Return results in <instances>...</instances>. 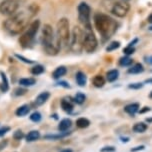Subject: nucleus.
<instances>
[{
	"label": "nucleus",
	"instance_id": "obj_14",
	"mask_svg": "<svg viewBox=\"0 0 152 152\" xmlns=\"http://www.w3.org/2000/svg\"><path fill=\"white\" fill-rule=\"evenodd\" d=\"M66 72H67L66 67H65V66H59L53 71L52 77L54 78V79H59V78H61L62 76H64L65 74H66Z\"/></svg>",
	"mask_w": 152,
	"mask_h": 152
},
{
	"label": "nucleus",
	"instance_id": "obj_33",
	"mask_svg": "<svg viewBox=\"0 0 152 152\" xmlns=\"http://www.w3.org/2000/svg\"><path fill=\"white\" fill-rule=\"evenodd\" d=\"M143 87V84L140 83V82H137V83H131L128 85V88L129 89H140Z\"/></svg>",
	"mask_w": 152,
	"mask_h": 152
},
{
	"label": "nucleus",
	"instance_id": "obj_4",
	"mask_svg": "<svg viewBox=\"0 0 152 152\" xmlns=\"http://www.w3.org/2000/svg\"><path fill=\"white\" fill-rule=\"evenodd\" d=\"M56 39L58 42L59 47L67 48L70 46V39H71V33H70L69 21L67 18H61L57 22L56 26Z\"/></svg>",
	"mask_w": 152,
	"mask_h": 152
},
{
	"label": "nucleus",
	"instance_id": "obj_23",
	"mask_svg": "<svg viewBox=\"0 0 152 152\" xmlns=\"http://www.w3.org/2000/svg\"><path fill=\"white\" fill-rule=\"evenodd\" d=\"M90 125V121L88 120L87 118H84V117H80L76 120V126L78 128H86Z\"/></svg>",
	"mask_w": 152,
	"mask_h": 152
},
{
	"label": "nucleus",
	"instance_id": "obj_22",
	"mask_svg": "<svg viewBox=\"0 0 152 152\" xmlns=\"http://www.w3.org/2000/svg\"><path fill=\"white\" fill-rule=\"evenodd\" d=\"M29 111H30V108H29L28 105H22V106L17 108V110L15 111V114L19 117H22V116L27 115L29 113Z\"/></svg>",
	"mask_w": 152,
	"mask_h": 152
},
{
	"label": "nucleus",
	"instance_id": "obj_46",
	"mask_svg": "<svg viewBox=\"0 0 152 152\" xmlns=\"http://www.w3.org/2000/svg\"><path fill=\"white\" fill-rule=\"evenodd\" d=\"M147 20H148V22H149V23H151V24H152V14L149 15V17H148Z\"/></svg>",
	"mask_w": 152,
	"mask_h": 152
},
{
	"label": "nucleus",
	"instance_id": "obj_36",
	"mask_svg": "<svg viewBox=\"0 0 152 152\" xmlns=\"http://www.w3.org/2000/svg\"><path fill=\"white\" fill-rule=\"evenodd\" d=\"M145 149V146L144 145H139V146H136V147H134V148H132L131 152H137V151H141V150H144Z\"/></svg>",
	"mask_w": 152,
	"mask_h": 152
},
{
	"label": "nucleus",
	"instance_id": "obj_12",
	"mask_svg": "<svg viewBox=\"0 0 152 152\" xmlns=\"http://www.w3.org/2000/svg\"><path fill=\"white\" fill-rule=\"evenodd\" d=\"M139 103H130L124 107V111L128 113L129 115H134L135 113L139 111Z\"/></svg>",
	"mask_w": 152,
	"mask_h": 152
},
{
	"label": "nucleus",
	"instance_id": "obj_43",
	"mask_svg": "<svg viewBox=\"0 0 152 152\" xmlns=\"http://www.w3.org/2000/svg\"><path fill=\"white\" fill-rule=\"evenodd\" d=\"M137 41H138V39H137V38H135V39L133 40V41H131V42L129 43V45H128V46H133V45H134V43H136Z\"/></svg>",
	"mask_w": 152,
	"mask_h": 152
},
{
	"label": "nucleus",
	"instance_id": "obj_25",
	"mask_svg": "<svg viewBox=\"0 0 152 152\" xmlns=\"http://www.w3.org/2000/svg\"><path fill=\"white\" fill-rule=\"evenodd\" d=\"M132 59L128 56H124L121 57L120 60H119V65L120 66H130L132 64Z\"/></svg>",
	"mask_w": 152,
	"mask_h": 152
},
{
	"label": "nucleus",
	"instance_id": "obj_44",
	"mask_svg": "<svg viewBox=\"0 0 152 152\" xmlns=\"http://www.w3.org/2000/svg\"><path fill=\"white\" fill-rule=\"evenodd\" d=\"M60 152H73V150H72V149L67 148V149H63V150H61Z\"/></svg>",
	"mask_w": 152,
	"mask_h": 152
},
{
	"label": "nucleus",
	"instance_id": "obj_34",
	"mask_svg": "<svg viewBox=\"0 0 152 152\" xmlns=\"http://www.w3.org/2000/svg\"><path fill=\"white\" fill-rule=\"evenodd\" d=\"M115 151V147L113 146H105V147L101 148L100 152H114Z\"/></svg>",
	"mask_w": 152,
	"mask_h": 152
},
{
	"label": "nucleus",
	"instance_id": "obj_2",
	"mask_svg": "<svg viewBox=\"0 0 152 152\" xmlns=\"http://www.w3.org/2000/svg\"><path fill=\"white\" fill-rule=\"evenodd\" d=\"M94 25L97 31L105 39L110 38L117 30V23L110 16L103 13H96L94 15Z\"/></svg>",
	"mask_w": 152,
	"mask_h": 152
},
{
	"label": "nucleus",
	"instance_id": "obj_40",
	"mask_svg": "<svg viewBox=\"0 0 152 152\" xmlns=\"http://www.w3.org/2000/svg\"><path fill=\"white\" fill-rule=\"evenodd\" d=\"M147 111H150V108H149V107H143V109L139 110V111H138V112H139L140 114H142V113L147 112Z\"/></svg>",
	"mask_w": 152,
	"mask_h": 152
},
{
	"label": "nucleus",
	"instance_id": "obj_16",
	"mask_svg": "<svg viewBox=\"0 0 152 152\" xmlns=\"http://www.w3.org/2000/svg\"><path fill=\"white\" fill-rule=\"evenodd\" d=\"M143 71H144V67H143V65L141 63H136L132 65L128 69L129 74H139V73H142Z\"/></svg>",
	"mask_w": 152,
	"mask_h": 152
},
{
	"label": "nucleus",
	"instance_id": "obj_29",
	"mask_svg": "<svg viewBox=\"0 0 152 152\" xmlns=\"http://www.w3.org/2000/svg\"><path fill=\"white\" fill-rule=\"evenodd\" d=\"M120 46V42L119 41H112L110 44H108V46L106 47V51L107 52H111L113 50H116L117 48H119Z\"/></svg>",
	"mask_w": 152,
	"mask_h": 152
},
{
	"label": "nucleus",
	"instance_id": "obj_3",
	"mask_svg": "<svg viewBox=\"0 0 152 152\" xmlns=\"http://www.w3.org/2000/svg\"><path fill=\"white\" fill-rule=\"evenodd\" d=\"M42 44L46 53L49 55H56L60 50L54 30L49 24H45L42 28Z\"/></svg>",
	"mask_w": 152,
	"mask_h": 152
},
{
	"label": "nucleus",
	"instance_id": "obj_50",
	"mask_svg": "<svg viewBox=\"0 0 152 152\" xmlns=\"http://www.w3.org/2000/svg\"><path fill=\"white\" fill-rule=\"evenodd\" d=\"M150 97H151V98H152V92H151V93H150Z\"/></svg>",
	"mask_w": 152,
	"mask_h": 152
},
{
	"label": "nucleus",
	"instance_id": "obj_7",
	"mask_svg": "<svg viewBox=\"0 0 152 152\" xmlns=\"http://www.w3.org/2000/svg\"><path fill=\"white\" fill-rule=\"evenodd\" d=\"M78 19L79 22L82 24L84 28H89L91 27V22H90V7L87 3L85 2H81L78 5Z\"/></svg>",
	"mask_w": 152,
	"mask_h": 152
},
{
	"label": "nucleus",
	"instance_id": "obj_51",
	"mask_svg": "<svg viewBox=\"0 0 152 152\" xmlns=\"http://www.w3.org/2000/svg\"><path fill=\"white\" fill-rule=\"evenodd\" d=\"M123 1H128V0H123Z\"/></svg>",
	"mask_w": 152,
	"mask_h": 152
},
{
	"label": "nucleus",
	"instance_id": "obj_30",
	"mask_svg": "<svg viewBox=\"0 0 152 152\" xmlns=\"http://www.w3.org/2000/svg\"><path fill=\"white\" fill-rule=\"evenodd\" d=\"M66 135H68V133H63V134H52V135H45V139L49 140H55V139H60V138L65 137Z\"/></svg>",
	"mask_w": 152,
	"mask_h": 152
},
{
	"label": "nucleus",
	"instance_id": "obj_42",
	"mask_svg": "<svg viewBox=\"0 0 152 152\" xmlns=\"http://www.w3.org/2000/svg\"><path fill=\"white\" fill-rule=\"evenodd\" d=\"M6 144H7V141H3V142L0 143V150H1V149H3L5 146H6Z\"/></svg>",
	"mask_w": 152,
	"mask_h": 152
},
{
	"label": "nucleus",
	"instance_id": "obj_38",
	"mask_svg": "<svg viewBox=\"0 0 152 152\" xmlns=\"http://www.w3.org/2000/svg\"><path fill=\"white\" fill-rule=\"evenodd\" d=\"M25 92L26 90L25 89H22V88H17V89H15V95H23V94H25Z\"/></svg>",
	"mask_w": 152,
	"mask_h": 152
},
{
	"label": "nucleus",
	"instance_id": "obj_9",
	"mask_svg": "<svg viewBox=\"0 0 152 152\" xmlns=\"http://www.w3.org/2000/svg\"><path fill=\"white\" fill-rule=\"evenodd\" d=\"M84 39V30L78 26H75L72 30L71 33V39H70V47L72 49H76V48H82Z\"/></svg>",
	"mask_w": 152,
	"mask_h": 152
},
{
	"label": "nucleus",
	"instance_id": "obj_15",
	"mask_svg": "<svg viewBox=\"0 0 152 152\" xmlns=\"http://www.w3.org/2000/svg\"><path fill=\"white\" fill-rule=\"evenodd\" d=\"M92 84L97 88L103 87L105 84V78L102 75H95L92 79Z\"/></svg>",
	"mask_w": 152,
	"mask_h": 152
},
{
	"label": "nucleus",
	"instance_id": "obj_28",
	"mask_svg": "<svg viewBox=\"0 0 152 152\" xmlns=\"http://www.w3.org/2000/svg\"><path fill=\"white\" fill-rule=\"evenodd\" d=\"M85 99H86L85 95L83 93H81V92H78L74 97V102H76L77 104H82V103H84V101H85Z\"/></svg>",
	"mask_w": 152,
	"mask_h": 152
},
{
	"label": "nucleus",
	"instance_id": "obj_47",
	"mask_svg": "<svg viewBox=\"0 0 152 152\" xmlns=\"http://www.w3.org/2000/svg\"><path fill=\"white\" fill-rule=\"evenodd\" d=\"M121 141H122V142H128L129 138H121Z\"/></svg>",
	"mask_w": 152,
	"mask_h": 152
},
{
	"label": "nucleus",
	"instance_id": "obj_11",
	"mask_svg": "<svg viewBox=\"0 0 152 152\" xmlns=\"http://www.w3.org/2000/svg\"><path fill=\"white\" fill-rule=\"evenodd\" d=\"M49 97H50V93H49V92H47V91L41 92V93H40L36 97V99H35V104H36L37 106L43 105L46 101H47Z\"/></svg>",
	"mask_w": 152,
	"mask_h": 152
},
{
	"label": "nucleus",
	"instance_id": "obj_24",
	"mask_svg": "<svg viewBox=\"0 0 152 152\" xmlns=\"http://www.w3.org/2000/svg\"><path fill=\"white\" fill-rule=\"evenodd\" d=\"M36 83L34 78H21L19 79V84L22 86H32Z\"/></svg>",
	"mask_w": 152,
	"mask_h": 152
},
{
	"label": "nucleus",
	"instance_id": "obj_31",
	"mask_svg": "<svg viewBox=\"0 0 152 152\" xmlns=\"http://www.w3.org/2000/svg\"><path fill=\"white\" fill-rule=\"evenodd\" d=\"M30 120L33 121V122H39L40 120H41V114H40L39 112L32 113L31 116H30Z\"/></svg>",
	"mask_w": 152,
	"mask_h": 152
},
{
	"label": "nucleus",
	"instance_id": "obj_13",
	"mask_svg": "<svg viewBox=\"0 0 152 152\" xmlns=\"http://www.w3.org/2000/svg\"><path fill=\"white\" fill-rule=\"evenodd\" d=\"M71 125H72V121L70 120V119H68V118L62 119L58 125V130L60 132H65L71 127Z\"/></svg>",
	"mask_w": 152,
	"mask_h": 152
},
{
	"label": "nucleus",
	"instance_id": "obj_6",
	"mask_svg": "<svg viewBox=\"0 0 152 152\" xmlns=\"http://www.w3.org/2000/svg\"><path fill=\"white\" fill-rule=\"evenodd\" d=\"M82 48L86 52H93L97 48V39L96 36L94 35L92 28H84V39Z\"/></svg>",
	"mask_w": 152,
	"mask_h": 152
},
{
	"label": "nucleus",
	"instance_id": "obj_10",
	"mask_svg": "<svg viewBox=\"0 0 152 152\" xmlns=\"http://www.w3.org/2000/svg\"><path fill=\"white\" fill-rule=\"evenodd\" d=\"M129 4L126 3V2H116L115 4L113 5L112 9H111V12L112 14H114L117 17H124L129 11Z\"/></svg>",
	"mask_w": 152,
	"mask_h": 152
},
{
	"label": "nucleus",
	"instance_id": "obj_18",
	"mask_svg": "<svg viewBox=\"0 0 152 152\" xmlns=\"http://www.w3.org/2000/svg\"><path fill=\"white\" fill-rule=\"evenodd\" d=\"M119 76V71L117 69H112V70H109L107 73H106V79L108 82H113V81L117 80Z\"/></svg>",
	"mask_w": 152,
	"mask_h": 152
},
{
	"label": "nucleus",
	"instance_id": "obj_17",
	"mask_svg": "<svg viewBox=\"0 0 152 152\" xmlns=\"http://www.w3.org/2000/svg\"><path fill=\"white\" fill-rule=\"evenodd\" d=\"M147 128H148L147 124H145L144 122H138V123L134 124L133 127H132L133 131L136 132V133H143V132H145L146 130H147Z\"/></svg>",
	"mask_w": 152,
	"mask_h": 152
},
{
	"label": "nucleus",
	"instance_id": "obj_39",
	"mask_svg": "<svg viewBox=\"0 0 152 152\" xmlns=\"http://www.w3.org/2000/svg\"><path fill=\"white\" fill-rule=\"evenodd\" d=\"M16 57H17L18 59H20V60L24 61V62H25V63H33V61H32V60H29V59H26L25 57H23V56H21V55H16Z\"/></svg>",
	"mask_w": 152,
	"mask_h": 152
},
{
	"label": "nucleus",
	"instance_id": "obj_26",
	"mask_svg": "<svg viewBox=\"0 0 152 152\" xmlns=\"http://www.w3.org/2000/svg\"><path fill=\"white\" fill-rule=\"evenodd\" d=\"M44 67L42 65H35L31 68V73L33 75H39V74H42L44 72Z\"/></svg>",
	"mask_w": 152,
	"mask_h": 152
},
{
	"label": "nucleus",
	"instance_id": "obj_27",
	"mask_svg": "<svg viewBox=\"0 0 152 152\" xmlns=\"http://www.w3.org/2000/svg\"><path fill=\"white\" fill-rule=\"evenodd\" d=\"M1 74V78H2V83H1V86H0V88H1L2 91H7L8 90V82H7V78H6V75L4 74L3 72L0 73Z\"/></svg>",
	"mask_w": 152,
	"mask_h": 152
},
{
	"label": "nucleus",
	"instance_id": "obj_35",
	"mask_svg": "<svg viewBox=\"0 0 152 152\" xmlns=\"http://www.w3.org/2000/svg\"><path fill=\"white\" fill-rule=\"evenodd\" d=\"M22 137H23V133H22V131H21V130H18V131H16L14 133V138H15V139L20 140Z\"/></svg>",
	"mask_w": 152,
	"mask_h": 152
},
{
	"label": "nucleus",
	"instance_id": "obj_20",
	"mask_svg": "<svg viewBox=\"0 0 152 152\" xmlns=\"http://www.w3.org/2000/svg\"><path fill=\"white\" fill-rule=\"evenodd\" d=\"M61 107L65 112H71V111L74 109V106H73L72 102L70 100L67 99H62L61 100Z\"/></svg>",
	"mask_w": 152,
	"mask_h": 152
},
{
	"label": "nucleus",
	"instance_id": "obj_19",
	"mask_svg": "<svg viewBox=\"0 0 152 152\" xmlns=\"http://www.w3.org/2000/svg\"><path fill=\"white\" fill-rule=\"evenodd\" d=\"M76 82H77V84L79 86H85L86 84V81H87V78H86V75L84 74L83 72L81 71H78L77 73H76Z\"/></svg>",
	"mask_w": 152,
	"mask_h": 152
},
{
	"label": "nucleus",
	"instance_id": "obj_45",
	"mask_svg": "<svg viewBox=\"0 0 152 152\" xmlns=\"http://www.w3.org/2000/svg\"><path fill=\"white\" fill-rule=\"evenodd\" d=\"M145 83L152 84V78H149V79H146V80H145Z\"/></svg>",
	"mask_w": 152,
	"mask_h": 152
},
{
	"label": "nucleus",
	"instance_id": "obj_41",
	"mask_svg": "<svg viewBox=\"0 0 152 152\" xmlns=\"http://www.w3.org/2000/svg\"><path fill=\"white\" fill-rule=\"evenodd\" d=\"M145 59H146V62L149 64H152V56H148V57H145Z\"/></svg>",
	"mask_w": 152,
	"mask_h": 152
},
{
	"label": "nucleus",
	"instance_id": "obj_37",
	"mask_svg": "<svg viewBox=\"0 0 152 152\" xmlns=\"http://www.w3.org/2000/svg\"><path fill=\"white\" fill-rule=\"evenodd\" d=\"M9 130H10V127H8V126H5L3 128H1L0 129V136H3V135L6 134Z\"/></svg>",
	"mask_w": 152,
	"mask_h": 152
},
{
	"label": "nucleus",
	"instance_id": "obj_32",
	"mask_svg": "<svg viewBox=\"0 0 152 152\" xmlns=\"http://www.w3.org/2000/svg\"><path fill=\"white\" fill-rule=\"evenodd\" d=\"M135 51V48L133 46H127L123 49V53L126 54V55H130V54H133Z\"/></svg>",
	"mask_w": 152,
	"mask_h": 152
},
{
	"label": "nucleus",
	"instance_id": "obj_5",
	"mask_svg": "<svg viewBox=\"0 0 152 152\" xmlns=\"http://www.w3.org/2000/svg\"><path fill=\"white\" fill-rule=\"evenodd\" d=\"M39 27H40L39 20L36 19V20L32 21V22L28 25V27H27L26 31L21 35L20 38H19V44L24 48L28 47V46L32 43V41H33L34 37L36 36Z\"/></svg>",
	"mask_w": 152,
	"mask_h": 152
},
{
	"label": "nucleus",
	"instance_id": "obj_48",
	"mask_svg": "<svg viewBox=\"0 0 152 152\" xmlns=\"http://www.w3.org/2000/svg\"><path fill=\"white\" fill-rule=\"evenodd\" d=\"M146 121H147L148 122V123H149V122H152V118H147V119H146Z\"/></svg>",
	"mask_w": 152,
	"mask_h": 152
},
{
	"label": "nucleus",
	"instance_id": "obj_8",
	"mask_svg": "<svg viewBox=\"0 0 152 152\" xmlns=\"http://www.w3.org/2000/svg\"><path fill=\"white\" fill-rule=\"evenodd\" d=\"M20 6V2L18 0H4L0 4V13L6 16H12L17 12Z\"/></svg>",
	"mask_w": 152,
	"mask_h": 152
},
{
	"label": "nucleus",
	"instance_id": "obj_1",
	"mask_svg": "<svg viewBox=\"0 0 152 152\" xmlns=\"http://www.w3.org/2000/svg\"><path fill=\"white\" fill-rule=\"evenodd\" d=\"M38 11V6L36 4H32L28 7L27 11L16 12L12 16H9L4 22V28L10 34H19L21 31L28 27V22L30 18L35 15Z\"/></svg>",
	"mask_w": 152,
	"mask_h": 152
},
{
	"label": "nucleus",
	"instance_id": "obj_21",
	"mask_svg": "<svg viewBox=\"0 0 152 152\" xmlns=\"http://www.w3.org/2000/svg\"><path fill=\"white\" fill-rule=\"evenodd\" d=\"M40 138V133L37 130H32L26 135V141L28 142H33V141H36Z\"/></svg>",
	"mask_w": 152,
	"mask_h": 152
},
{
	"label": "nucleus",
	"instance_id": "obj_49",
	"mask_svg": "<svg viewBox=\"0 0 152 152\" xmlns=\"http://www.w3.org/2000/svg\"><path fill=\"white\" fill-rule=\"evenodd\" d=\"M149 29H150V30H152V26H151V27H149Z\"/></svg>",
	"mask_w": 152,
	"mask_h": 152
}]
</instances>
